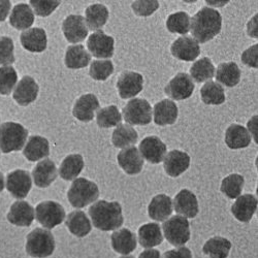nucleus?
I'll list each match as a JSON object with an SVG mask.
<instances>
[{"label":"nucleus","instance_id":"nucleus-42","mask_svg":"<svg viewBox=\"0 0 258 258\" xmlns=\"http://www.w3.org/2000/svg\"><path fill=\"white\" fill-rule=\"evenodd\" d=\"M166 27L171 33L185 35L190 30V17L185 12L171 14L166 20Z\"/></svg>","mask_w":258,"mask_h":258},{"label":"nucleus","instance_id":"nucleus-16","mask_svg":"<svg viewBox=\"0 0 258 258\" xmlns=\"http://www.w3.org/2000/svg\"><path fill=\"white\" fill-rule=\"evenodd\" d=\"M117 159L120 167L131 176L140 174L144 166V158L135 146L123 149L118 154Z\"/></svg>","mask_w":258,"mask_h":258},{"label":"nucleus","instance_id":"nucleus-13","mask_svg":"<svg viewBox=\"0 0 258 258\" xmlns=\"http://www.w3.org/2000/svg\"><path fill=\"white\" fill-rule=\"evenodd\" d=\"M143 76L135 72H124L117 82V89L122 99L133 98L143 90Z\"/></svg>","mask_w":258,"mask_h":258},{"label":"nucleus","instance_id":"nucleus-36","mask_svg":"<svg viewBox=\"0 0 258 258\" xmlns=\"http://www.w3.org/2000/svg\"><path fill=\"white\" fill-rule=\"evenodd\" d=\"M139 139L136 129L128 124H119L112 136V143L116 148L125 149L137 144Z\"/></svg>","mask_w":258,"mask_h":258},{"label":"nucleus","instance_id":"nucleus-31","mask_svg":"<svg viewBox=\"0 0 258 258\" xmlns=\"http://www.w3.org/2000/svg\"><path fill=\"white\" fill-rule=\"evenodd\" d=\"M66 224L69 230L78 238H84L88 235L92 229L90 220L83 211L72 212L67 218Z\"/></svg>","mask_w":258,"mask_h":258},{"label":"nucleus","instance_id":"nucleus-30","mask_svg":"<svg viewBox=\"0 0 258 258\" xmlns=\"http://www.w3.org/2000/svg\"><path fill=\"white\" fill-rule=\"evenodd\" d=\"M35 18L30 6L25 4L17 5L11 14L10 23L17 30H25L31 27Z\"/></svg>","mask_w":258,"mask_h":258},{"label":"nucleus","instance_id":"nucleus-7","mask_svg":"<svg viewBox=\"0 0 258 258\" xmlns=\"http://www.w3.org/2000/svg\"><path fill=\"white\" fill-rule=\"evenodd\" d=\"M124 120L132 125H148L152 121V107L143 98H133L123 109Z\"/></svg>","mask_w":258,"mask_h":258},{"label":"nucleus","instance_id":"nucleus-47","mask_svg":"<svg viewBox=\"0 0 258 258\" xmlns=\"http://www.w3.org/2000/svg\"><path fill=\"white\" fill-rule=\"evenodd\" d=\"M133 11L136 15L141 17H148L154 14L159 9V3L156 0H141V2H135L132 5Z\"/></svg>","mask_w":258,"mask_h":258},{"label":"nucleus","instance_id":"nucleus-44","mask_svg":"<svg viewBox=\"0 0 258 258\" xmlns=\"http://www.w3.org/2000/svg\"><path fill=\"white\" fill-rule=\"evenodd\" d=\"M114 73V66L111 60H94L89 70L90 77L95 81H105Z\"/></svg>","mask_w":258,"mask_h":258},{"label":"nucleus","instance_id":"nucleus-5","mask_svg":"<svg viewBox=\"0 0 258 258\" xmlns=\"http://www.w3.org/2000/svg\"><path fill=\"white\" fill-rule=\"evenodd\" d=\"M55 250V239L50 230L35 228L27 235L26 252L33 258H46Z\"/></svg>","mask_w":258,"mask_h":258},{"label":"nucleus","instance_id":"nucleus-3","mask_svg":"<svg viewBox=\"0 0 258 258\" xmlns=\"http://www.w3.org/2000/svg\"><path fill=\"white\" fill-rule=\"evenodd\" d=\"M28 131L19 123L7 122L0 125V150L4 153L20 151L26 143Z\"/></svg>","mask_w":258,"mask_h":258},{"label":"nucleus","instance_id":"nucleus-55","mask_svg":"<svg viewBox=\"0 0 258 258\" xmlns=\"http://www.w3.org/2000/svg\"><path fill=\"white\" fill-rule=\"evenodd\" d=\"M120 258H135V257L134 256H125V255H123Z\"/></svg>","mask_w":258,"mask_h":258},{"label":"nucleus","instance_id":"nucleus-49","mask_svg":"<svg viewBox=\"0 0 258 258\" xmlns=\"http://www.w3.org/2000/svg\"><path fill=\"white\" fill-rule=\"evenodd\" d=\"M257 50H258V45H254L251 48L247 49L243 54H242V61L247 67H250L252 69H257L258 68V56H257Z\"/></svg>","mask_w":258,"mask_h":258},{"label":"nucleus","instance_id":"nucleus-9","mask_svg":"<svg viewBox=\"0 0 258 258\" xmlns=\"http://www.w3.org/2000/svg\"><path fill=\"white\" fill-rule=\"evenodd\" d=\"M32 187L31 176L27 170L17 169L7 177V189L17 200L25 199Z\"/></svg>","mask_w":258,"mask_h":258},{"label":"nucleus","instance_id":"nucleus-25","mask_svg":"<svg viewBox=\"0 0 258 258\" xmlns=\"http://www.w3.org/2000/svg\"><path fill=\"white\" fill-rule=\"evenodd\" d=\"M178 106L169 99H163L154 105V122L159 126L173 125L178 118Z\"/></svg>","mask_w":258,"mask_h":258},{"label":"nucleus","instance_id":"nucleus-39","mask_svg":"<svg viewBox=\"0 0 258 258\" xmlns=\"http://www.w3.org/2000/svg\"><path fill=\"white\" fill-rule=\"evenodd\" d=\"M202 100L206 104L219 105L225 101L224 89L221 85L216 82L209 81L201 89Z\"/></svg>","mask_w":258,"mask_h":258},{"label":"nucleus","instance_id":"nucleus-12","mask_svg":"<svg viewBox=\"0 0 258 258\" xmlns=\"http://www.w3.org/2000/svg\"><path fill=\"white\" fill-rule=\"evenodd\" d=\"M62 31L72 44L83 41L88 35V27L85 18L80 15H71L62 23Z\"/></svg>","mask_w":258,"mask_h":258},{"label":"nucleus","instance_id":"nucleus-41","mask_svg":"<svg viewBox=\"0 0 258 258\" xmlns=\"http://www.w3.org/2000/svg\"><path fill=\"white\" fill-rule=\"evenodd\" d=\"M245 180L243 176L239 174H232L223 179L220 190L228 199L234 200L241 196Z\"/></svg>","mask_w":258,"mask_h":258},{"label":"nucleus","instance_id":"nucleus-4","mask_svg":"<svg viewBox=\"0 0 258 258\" xmlns=\"http://www.w3.org/2000/svg\"><path fill=\"white\" fill-rule=\"evenodd\" d=\"M99 198V189L97 185L85 178L74 180L69 192L68 199L74 208L81 209L88 206Z\"/></svg>","mask_w":258,"mask_h":258},{"label":"nucleus","instance_id":"nucleus-23","mask_svg":"<svg viewBox=\"0 0 258 258\" xmlns=\"http://www.w3.org/2000/svg\"><path fill=\"white\" fill-rule=\"evenodd\" d=\"M256 210L257 199L253 195L240 196L231 207V213L234 218L244 223L250 222Z\"/></svg>","mask_w":258,"mask_h":258},{"label":"nucleus","instance_id":"nucleus-28","mask_svg":"<svg viewBox=\"0 0 258 258\" xmlns=\"http://www.w3.org/2000/svg\"><path fill=\"white\" fill-rule=\"evenodd\" d=\"M50 145L46 138L39 136H32L29 138L23 150V155L29 161H38L49 156Z\"/></svg>","mask_w":258,"mask_h":258},{"label":"nucleus","instance_id":"nucleus-24","mask_svg":"<svg viewBox=\"0 0 258 258\" xmlns=\"http://www.w3.org/2000/svg\"><path fill=\"white\" fill-rule=\"evenodd\" d=\"M34 184L39 188L49 187L57 178L56 164L51 159H44L37 163L32 171Z\"/></svg>","mask_w":258,"mask_h":258},{"label":"nucleus","instance_id":"nucleus-38","mask_svg":"<svg viewBox=\"0 0 258 258\" xmlns=\"http://www.w3.org/2000/svg\"><path fill=\"white\" fill-rule=\"evenodd\" d=\"M231 249V243L222 236H214L209 239L204 247L203 252L211 258H227Z\"/></svg>","mask_w":258,"mask_h":258},{"label":"nucleus","instance_id":"nucleus-14","mask_svg":"<svg viewBox=\"0 0 258 258\" xmlns=\"http://www.w3.org/2000/svg\"><path fill=\"white\" fill-rule=\"evenodd\" d=\"M140 153L148 162L158 164L163 161L166 154V145L157 137L145 138L139 147Z\"/></svg>","mask_w":258,"mask_h":258},{"label":"nucleus","instance_id":"nucleus-20","mask_svg":"<svg viewBox=\"0 0 258 258\" xmlns=\"http://www.w3.org/2000/svg\"><path fill=\"white\" fill-rule=\"evenodd\" d=\"M35 218L33 207L24 201L14 203L8 214V220L17 226H30Z\"/></svg>","mask_w":258,"mask_h":258},{"label":"nucleus","instance_id":"nucleus-35","mask_svg":"<svg viewBox=\"0 0 258 258\" xmlns=\"http://www.w3.org/2000/svg\"><path fill=\"white\" fill-rule=\"evenodd\" d=\"M216 80L227 87L238 85L241 80V71L238 64L234 62L220 63L216 72Z\"/></svg>","mask_w":258,"mask_h":258},{"label":"nucleus","instance_id":"nucleus-54","mask_svg":"<svg viewBox=\"0 0 258 258\" xmlns=\"http://www.w3.org/2000/svg\"><path fill=\"white\" fill-rule=\"evenodd\" d=\"M4 189H5V176L2 171H0V192H3Z\"/></svg>","mask_w":258,"mask_h":258},{"label":"nucleus","instance_id":"nucleus-8","mask_svg":"<svg viewBox=\"0 0 258 258\" xmlns=\"http://www.w3.org/2000/svg\"><path fill=\"white\" fill-rule=\"evenodd\" d=\"M36 220L42 226L52 229L61 224L66 219V211L64 208L53 201H46L37 205L35 208Z\"/></svg>","mask_w":258,"mask_h":258},{"label":"nucleus","instance_id":"nucleus-52","mask_svg":"<svg viewBox=\"0 0 258 258\" xmlns=\"http://www.w3.org/2000/svg\"><path fill=\"white\" fill-rule=\"evenodd\" d=\"M257 116L252 117V119L248 122V129H249V134L250 136H253V139L255 141V143L257 144L258 140H257Z\"/></svg>","mask_w":258,"mask_h":258},{"label":"nucleus","instance_id":"nucleus-37","mask_svg":"<svg viewBox=\"0 0 258 258\" xmlns=\"http://www.w3.org/2000/svg\"><path fill=\"white\" fill-rule=\"evenodd\" d=\"M85 14L87 27L91 30H100L109 19V10L103 5L89 6Z\"/></svg>","mask_w":258,"mask_h":258},{"label":"nucleus","instance_id":"nucleus-51","mask_svg":"<svg viewBox=\"0 0 258 258\" xmlns=\"http://www.w3.org/2000/svg\"><path fill=\"white\" fill-rule=\"evenodd\" d=\"M11 8H12L11 2H8V0H3V2H0V22H5L6 19L9 16Z\"/></svg>","mask_w":258,"mask_h":258},{"label":"nucleus","instance_id":"nucleus-6","mask_svg":"<svg viewBox=\"0 0 258 258\" xmlns=\"http://www.w3.org/2000/svg\"><path fill=\"white\" fill-rule=\"evenodd\" d=\"M162 229L167 242L176 247H183L190 240V225L186 217H170L162 224Z\"/></svg>","mask_w":258,"mask_h":258},{"label":"nucleus","instance_id":"nucleus-46","mask_svg":"<svg viewBox=\"0 0 258 258\" xmlns=\"http://www.w3.org/2000/svg\"><path fill=\"white\" fill-rule=\"evenodd\" d=\"M14 41L9 36L0 37V66H8L15 62Z\"/></svg>","mask_w":258,"mask_h":258},{"label":"nucleus","instance_id":"nucleus-34","mask_svg":"<svg viewBox=\"0 0 258 258\" xmlns=\"http://www.w3.org/2000/svg\"><path fill=\"white\" fill-rule=\"evenodd\" d=\"M85 166L84 159L80 154H72L67 156L62 161L60 168H59V175L60 177L66 181H73L81 174Z\"/></svg>","mask_w":258,"mask_h":258},{"label":"nucleus","instance_id":"nucleus-29","mask_svg":"<svg viewBox=\"0 0 258 258\" xmlns=\"http://www.w3.org/2000/svg\"><path fill=\"white\" fill-rule=\"evenodd\" d=\"M225 143L229 149L238 150L247 148L251 143L248 129L239 124H231L225 133Z\"/></svg>","mask_w":258,"mask_h":258},{"label":"nucleus","instance_id":"nucleus-22","mask_svg":"<svg viewBox=\"0 0 258 258\" xmlns=\"http://www.w3.org/2000/svg\"><path fill=\"white\" fill-rule=\"evenodd\" d=\"M23 48L32 53H41L47 49V34L42 28H30L20 36Z\"/></svg>","mask_w":258,"mask_h":258},{"label":"nucleus","instance_id":"nucleus-26","mask_svg":"<svg viewBox=\"0 0 258 258\" xmlns=\"http://www.w3.org/2000/svg\"><path fill=\"white\" fill-rule=\"evenodd\" d=\"M173 213V201L165 195H159L152 199L148 207L149 217L155 221H165Z\"/></svg>","mask_w":258,"mask_h":258},{"label":"nucleus","instance_id":"nucleus-1","mask_svg":"<svg viewBox=\"0 0 258 258\" xmlns=\"http://www.w3.org/2000/svg\"><path fill=\"white\" fill-rule=\"evenodd\" d=\"M222 27L220 13L211 8H203L191 18V33L200 44L213 39L218 35Z\"/></svg>","mask_w":258,"mask_h":258},{"label":"nucleus","instance_id":"nucleus-18","mask_svg":"<svg viewBox=\"0 0 258 258\" xmlns=\"http://www.w3.org/2000/svg\"><path fill=\"white\" fill-rule=\"evenodd\" d=\"M190 156L180 150H173L163 159L165 173L171 178H178L188 169Z\"/></svg>","mask_w":258,"mask_h":258},{"label":"nucleus","instance_id":"nucleus-48","mask_svg":"<svg viewBox=\"0 0 258 258\" xmlns=\"http://www.w3.org/2000/svg\"><path fill=\"white\" fill-rule=\"evenodd\" d=\"M30 6L33 12L39 17L50 16L59 6L60 2H44V0H31Z\"/></svg>","mask_w":258,"mask_h":258},{"label":"nucleus","instance_id":"nucleus-17","mask_svg":"<svg viewBox=\"0 0 258 258\" xmlns=\"http://www.w3.org/2000/svg\"><path fill=\"white\" fill-rule=\"evenodd\" d=\"M39 87L35 80L29 76H25L21 80L15 88L13 93L14 99L18 104L27 106L37 98Z\"/></svg>","mask_w":258,"mask_h":258},{"label":"nucleus","instance_id":"nucleus-15","mask_svg":"<svg viewBox=\"0 0 258 258\" xmlns=\"http://www.w3.org/2000/svg\"><path fill=\"white\" fill-rule=\"evenodd\" d=\"M171 55L182 61H193L201 54L199 42L192 37L181 36L170 47Z\"/></svg>","mask_w":258,"mask_h":258},{"label":"nucleus","instance_id":"nucleus-33","mask_svg":"<svg viewBox=\"0 0 258 258\" xmlns=\"http://www.w3.org/2000/svg\"><path fill=\"white\" fill-rule=\"evenodd\" d=\"M91 61V54L86 51L82 45H75L68 48L66 53V66L71 70L86 68Z\"/></svg>","mask_w":258,"mask_h":258},{"label":"nucleus","instance_id":"nucleus-43","mask_svg":"<svg viewBox=\"0 0 258 258\" xmlns=\"http://www.w3.org/2000/svg\"><path fill=\"white\" fill-rule=\"evenodd\" d=\"M122 116L116 105H110L98 110L96 122L101 128H111L120 124Z\"/></svg>","mask_w":258,"mask_h":258},{"label":"nucleus","instance_id":"nucleus-40","mask_svg":"<svg viewBox=\"0 0 258 258\" xmlns=\"http://www.w3.org/2000/svg\"><path fill=\"white\" fill-rule=\"evenodd\" d=\"M190 78L197 83H203L211 80L215 76V68L210 58L204 57L193 63L190 69Z\"/></svg>","mask_w":258,"mask_h":258},{"label":"nucleus","instance_id":"nucleus-53","mask_svg":"<svg viewBox=\"0 0 258 258\" xmlns=\"http://www.w3.org/2000/svg\"><path fill=\"white\" fill-rule=\"evenodd\" d=\"M139 258H161L160 252L155 249H148L142 252Z\"/></svg>","mask_w":258,"mask_h":258},{"label":"nucleus","instance_id":"nucleus-2","mask_svg":"<svg viewBox=\"0 0 258 258\" xmlns=\"http://www.w3.org/2000/svg\"><path fill=\"white\" fill-rule=\"evenodd\" d=\"M93 225L102 231L116 230L124 222L122 208L118 202L98 201L89 209Z\"/></svg>","mask_w":258,"mask_h":258},{"label":"nucleus","instance_id":"nucleus-10","mask_svg":"<svg viewBox=\"0 0 258 258\" xmlns=\"http://www.w3.org/2000/svg\"><path fill=\"white\" fill-rule=\"evenodd\" d=\"M195 91V83L186 73H180L169 81L164 88L165 94L174 100L189 98Z\"/></svg>","mask_w":258,"mask_h":258},{"label":"nucleus","instance_id":"nucleus-21","mask_svg":"<svg viewBox=\"0 0 258 258\" xmlns=\"http://www.w3.org/2000/svg\"><path fill=\"white\" fill-rule=\"evenodd\" d=\"M99 101L94 94L82 95L75 103L73 115L82 122H90L94 118V113L99 110Z\"/></svg>","mask_w":258,"mask_h":258},{"label":"nucleus","instance_id":"nucleus-32","mask_svg":"<svg viewBox=\"0 0 258 258\" xmlns=\"http://www.w3.org/2000/svg\"><path fill=\"white\" fill-rule=\"evenodd\" d=\"M139 242L144 248H153L159 246L163 236L161 233V228L157 223H147L139 228Z\"/></svg>","mask_w":258,"mask_h":258},{"label":"nucleus","instance_id":"nucleus-27","mask_svg":"<svg viewBox=\"0 0 258 258\" xmlns=\"http://www.w3.org/2000/svg\"><path fill=\"white\" fill-rule=\"evenodd\" d=\"M113 249L122 255L131 254L137 249V236L128 228L114 231L111 236Z\"/></svg>","mask_w":258,"mask_h":258},{"label":"nucleus","instance_id":"nucleus-50","mask_svg":"<svg viewBox=\"0 0 258 258\" xmlns=\"http://www.w3.org/2000/svg\"><path fill=\"white\" fill-rule=\"evenodd\" d=\"M163 258H192V253L188 248L180 247L178 249L166 251L163 254Z\"/></svg>","mask_w":258,"mask_h":258},{"label":"nucleus","instance_id":"nucleus-11","mask_svg":"<svg viewBox=\"0 0 258 258\" xmlns=\"http://www.w3.org/2000/svg\"><path fill=\"white\" fill-rule=\"evenodd\" d=\"M115 40L112 36L106 35L102 30L92 33L87 41V47L92 56L96 58H111L115 51Z\"/></svg>","mask_w":258,"mask_h":258},{"label":"nucleus","instance_id":"nucleus-19","mask_svg":"<svg viewBox=\"0 0 258 258\" xmlns=\"http://www.w3.org/2000/svg\"><path fill=\"white\" fill-rule=\"evenodd\" d=\"M174 209L183 217H197L199 214V202L195 193L188 189H182L174 200Z\"/></svg>","mask_w":258,"mask_h":258},{"label":"nucleus","instance_id":"nucleus-45","mask_svg":"<svg viewBox=\"0 0 258 258\" xmlns=\"http://www.w3.org/2000/svg\"><path fill=\"white\" fill-rule=\"evenodd\" d=\"M18 74L12 67L0 68V94L9 95L17 85Z\"/></svg>","mask_w":258,"mask_h":258}]
</instances>
